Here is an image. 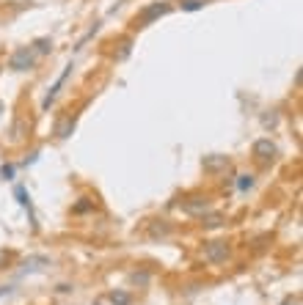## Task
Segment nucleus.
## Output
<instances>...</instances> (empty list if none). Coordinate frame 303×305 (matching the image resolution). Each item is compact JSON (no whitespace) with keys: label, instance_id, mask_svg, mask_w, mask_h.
<instances>
[{"label":"nucleus","instance_id":"14","mask_svg":"<svg viewBox=\"0 0 303 305\" xmlns=\"http://www.w3.org/2000/svg\"><path fill=\"white\" fill-rule=\"evenodd\" d=\"M0 176H3V179H11V176H14V165H3L0 168Z\"/></svg>","mask_w":303,"mask_h":305},{"label":"nucleus","instance_id":"4","mask_svg":"<svg viewBox=\"0 0 303 305\" xmlns=\"http://www.w3.org/2000/svg\"><path fill=\"white\" fill-rule=\"evenodd\" d=\"M168 9H171L168 3H152V6H146V9L141 11V22H143V25H149L152 20H157V17H163V14H168Z\"/></svg>","mask_w":303,"mask_h":305},{"label":"nucleus","instance_id":"7","mask_svg":"<svg viewBox=\"0 0 303 305\" xmlns=\"http://www.w3.org/2000/svg\"><path fill=\"white\" fill-rule=\"evenodd\" d=\"M204 9V0H182V11H199Z\"/></svg>","mask_w":303,"mask_h":305},{"label":"nucleus","instance_id":"10","mask_svg":"<svg viewBox=\"0 0 303 305\" xmlns=\"http://www.w3.org/2000/svg\"><path fill=\"white\" fill-rule=\"evenodd\" d=\"M201 220H204V226H220V223H223L220 215H207V218L201 215Z\"/></svg>","mask_w":303,"mask_h":305},{"label":"nucleus","instance_id":"2","mask_svg":"<svg viewBox=\"0 0 303 305\" xmlns=\"http://www.w3.org/2000/svg\"><path fill=\"white\" fill-rule=\"evenodd\" d=\"M276 154H278V149H276V143H273L270 138H262V140H256L254 143V157L259 162H270Z\"/></svg>","mask_w":303,"mask_h":305},{"label":"nucleus","instance_id":"6","mask_svg":"<svg viewBox=\"0 0 303 305\" xmlns=\"http://www.w3.org/2000/svg\"><path fill=\"white\" fill-rule=\"evenodd\" d=\"M229 162H226V157H209V160H204V168L207 171H220V168H226Z\"/></svg>","mask_w":303,"mask_h":305},{"label":"nucleus","instance_id":"1","mask_svg":"<svg viewBox=\"0 0 303 305\" xmlns=\"http://www.w3.org/2000/svg\"><path fill=\"white\" fill-rule=\"evenodd\" d=\"M33 63H36V50H33V47H20V50L11 55L9 69H14V72H25V69H31Z\"/></svg>","mask_w":303,"mask_h":305},{"label":"nucleus","instance_id":"9","mask_svg":"<svg viewBox=\"0 0 303 305\" xmlns=\"http://www.w3.org/2000/svg\"><path fill=\"white\" fill-rule=\"evenodd\" d=\"M33 47H36V52L39 55H44V52H50V39H36V42H33Z\"/></svg>","mask_w":303,"mask_h":305},{"label":"nucleus","instance_id":"3","mask_svg":"<svg viewBox=\"0 0 303 305\" xmlns=\"http://www.w3.org/2000/svg\"><path fill=\"white\" fill-rule=\"evenodd\" d=\"M226 256H229V248H226V242H209L207 248H204V259L212 261V264L226 261Z\"/></svg>","mask_w":303,"mask_h":305},{"label":"nucleus","instance_id":"13","mask_svg":"<svg viewBox=\"0 0 303 305\" xmlns=\"http://www.w3.org/2000/svg\"><path fill=\"white\" fill-rule=\"evenodd\" d=\"M72 130H74V121H66V124H63L61 130H58V135H61V138H66V135L72 132Z\"/></svg>","mask_w":303,"mask_h":305},{"label":"nucleus","instance_id":"15","mask_svg":"<svg viewBox=\"0 0 303 305\" xmlns=\"http://www.w3.org/2000/svg\"><path fill=\"white\" fill-rule=\"evenodd\" d=\"M89 209H91V204H86V201H83V204H78V207H74V212L80 215V212H89Z\"/></svg>","mask_w":303,"mask_h":305},{"label":"nucleus","instance_id":"8","mask_svg":"<svg viewBox=\"0 0 303 305\" xmlns=\"http://www.w3.org/2000/svg\"><path fill=\"white\" fill-rule=\"evenodd\" d=\"M110 302L113 305H127L130 302V294H124V291H113V294H110Z\"/></svg>","mask_w":303,"mask_h":305},{"label":"nucleus","instance_id":"12","mask_svg":"<svg viewBox=\"0 0 303 305\" xmlns=\"http://www.w3.org/2000/svg\"><path fill=\"white\" fill-rule=\"evenodd\" d=\"M17 198H20V204H22V207H28V209H31V198H28V192L22 190V187H17Z\"/></svg>","mask_w":303,"mask_h":305},{"label":"nucleus","instance_id":"11","mask_svg":"<svg viewBox=\"0 0 303 305\" xmlns=\"http://www.w3.org/2000/svg\"><path fill=\"white\" fill-rule=\"evenodd\" d=\"M237 187H240V190H251V187H254V176H240Z\"/></svg>","mask_w":303,"mask_h":305},{"label":"nucleus","instance_id":"5","mask_svg":"<svg viewBox=\"0 0 303 305\" xmlns=\"http://www.w3.org/2000/svg\"><path fill=\"white\" fill-rule=\"evenodd\" d=\"M69 72H72V66H66V69H63V74H61V77H58V83L52 85V88H50V93H47V96H44V102H42V108H44V110H47L52 102H55V96H58V91H61V85L66 83V77H69Z\"/></svg>","mask_w":303,"mask_h":305}]
</instances>
